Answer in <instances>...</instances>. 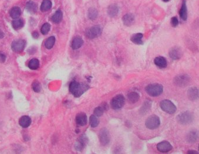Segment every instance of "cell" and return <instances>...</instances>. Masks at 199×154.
Returning a JSON list of instances; mask_svg holds the SVG:
<instances>
[{
    "instance_id": "31",
    "label": "cell",
    "mask_w": 199,
    "mask_h": 154,
    "mask_svg": "<svg viewBox=\"0 0 199 154\" xmlns=\"http://www.w3.org/2000/svg\"><path fill=\"white\" fill-rule=\"evenodd\" d=\"M28 67L32 70H37L40 67V62L37 59H33L28 63Z\"/></svg>"
},
{
    "instance_id": "5",
    "label": "cell",
    "mask_w": 199,
    "mask_h": 154,
    "mask_svg": "<svg viewBox=\"0 0 199 154\" xmlns=\"http://www.w3.org/2000/svg\"><path fill=\"white\" fill-rule=\"evenodd\" d=\"M160 120L159 117L156 115H152L149 117L146 122V127L150 130H155L159 127Z\"/></svg>"
},
{
    "instance_id": "2",
    "label": "cell",
    "mask_w": 199,
    "mask_h": 154,
    "mask_svg": "<svg viewBox=\"0 0 199 154\" xmlns=\"http://www.w3.org/2000/svg\"><path fill=\"white\" fill-rule=\"evenodd\" d=\"M146 93L151 96L157 97L160 96L163 91V86L158 83L151 84L146 87Z\"/></svg>"
},
{
    "instance_id": "17",
    "label": "cell",
    "mask_w": 199,
    "mask_h": 154,
    "mask_svg": "<svg viewBox=\"0 0 199 154\" xmlns=\"http://www.w3.org/2000/svg\"><path fill=\"white\" fill-rule=\"evenodd\" d=\"M179 15L180 18L183 21H186L187 19V9L186 6V0H183L182 7L180 8Z\"/></svg>"
},
{
    "instance_id": "12",
    "label": "cell",
    "mask_w": 199,
    "mask_h": 154,
    "mask_svg": "<svg viewBox=\"0 0 199 154\" xmlns=\"http://www.w3.org/2000/svg\"><path fill=\"white\" fill-rule=\"evenodd\" d=\"M187 97L191 101H195L199 99V89L196 87L190 88L187 91Z\"/></svg>"
},
{
    "instance_id": "16",
    "label": "cell",
    "mask_w": 199,
    "mask_h": 154,
    "mask_svg": "<svg viewBox=\"0 0 199 154\" xmlns=\"http://www.w3.org/2000/svg\"><path fill=\"white\" fill-rule=\"evenodd\" d=\"M87 140H88L84 136L81 137L76 142L75 145V150L78 151H81L86 146V143H87Z\"/></svg>"
},
{
    "instance_id": "33",
    "label": "cell",
    "mask_w": 199,
    "mask_h": 154,
    "mask_svg": "<svg viewBox=\"0 0 199 154\" xmlns=\"http://www.w3.org/2000/svg\"><path fill=\"white\" fill-rule=\"evenodd\" d=\"M98 15V11L94 8H91L89 9L88 11V17L91 20H94L95 19Z\"/></svg>"
},
{
    "instance_id": "10",
    "label": "cell",
    "mask_w": 199,
    "mask_h": 154,
    "mask_svg": "<svg viewBox=\"0 0 199 154\" xmlns=\"http://www.w3.org/2000/svg\"><path fill=\"white\" fill-rule=\"evenodd\" d=\"M99 137L100 142L102 145L105 146L109 144L110 141V135L106 129L103 128L100 131Z\"/></svg>"
},
{
    "instance_id": "30",
    "label": "cell",
    "mask_w": 199,
    "mask_h": 154,
    "mask_svg": "<svg viewBox=\"0 0 199 154\" xmlns=\"http://www.w3.org/2000/svg\"><path fill=\"white\" fill-rule=\"evenodd\" d=\"M12 27L15 30H18L22 28L24 26V22L21 19H16L14 20L12 22Z\"/></svg>"
},
{
    "instance_id": "20",
    "label": "cell",
    "mask_w": 199,
    "mask_h": 154,
    "mask_svg": "<svg viewBox=\"0 0 199 154\" xmlns=\"http://www.w3.org/2000/svg\"><path fill=\"white\" fill-rule=\"evenodd\" d=\"M31 123V119L27 116H22L19 120V124L22 128L28 127Z\"/></svg>"
},
{
    "instance_id": "40",
    "label": "cell",
    "mask_w": 199,
    "mask_h": 154,
    "mask_svg": "<svg viewBox=\"0 0 199 154\" xmlns=\"http://www.w3.org/2000/svg\"><path fill=\"white\" fill-rule=\"evenodd\" d=\"M32 35H33V37L34 38L37 39L39 37V34H38V33L37 32H36V31L34 32L33 33Z\"/></svg>"
},
{
    "instance_id": "13",
    "label": "cell",
    "mask_w": 199,
    "mask_h": 154,
    "mask_svg": "<svg viewBox=\"0 0 199 154\" xmlns=\"http://www.w3.org/2000/svg\"><path fill=\"white\" fill-rule=\"evenodd\" d=\"M199 138V132L197 130H191L186 136V140L189 143L196 142Z\"/></svg>"
},
{
    "instance_id": "38",
    "label": "cell",
    "mask_w": 199,
    "mask_h": 154,
    "mask_svg": "<svg viewBox=\"0 0 199 154\" xmlns=\"http://www.w3.org/2000/svg\"><path fill=\"white\" fill-rule=\"evenodd\" d=\"M171 24L172 25V27H176L178 24H179V21L177 17H174L173 18H172L171 19Z\"/></svg>"
},
{
    "instance_id": "34",
    "label": "cell",
    "mask_w": 199,
    "mask_h": 154,
    "mask_svg": "<svg viewBox=\"0 0 199 154\" xmlns=\"http://www.w3.org/2000/svg\"><path fill=\"white\" fill-rule=\"evenodd\" d=\"M99 121L95 115H92L89 118V124L92 128H95L99 125Z\"/></svg>"
},
{
    "instance_id": "7",
    "label": "cell",
    "mask_w": 199,
    "mask_h": 154,
    "mask_svg": "<svg viewBox=\"0 0 199 154\" xmlns=\"http://www.w3.org/2000/svg\"><path fill=\"white\" fill-rule=\"evenodd\" d=\"M190 81V77L187 75H180L174 77L173 80L174 84L176 86L185 87L189 84Z\"/></svg>"
},
{
    "instance_id": "3",
    "label": "cell",
    "mask_w": 199,
    "mask_h": 154,
    "mask_svg": "<svg viewBox=\"0 0 199 154\" xmlns=\"http://www.w3.org/2000/svg\"><path fill=\"white\" fill-rule=\"evenodd\" d=\"M160 106L161 110L168 113V114H174L176 112V106L169 100H163L160 103Z\"/></svg>"
},
{
    "instance_id": "4",
    "label": "cell",
    "mask_w": 199,
    "mask_h": 154,
    "mask_svg": "<svg viewBox=\"0 0 199 154\" xmlns=\"http://www.w3.org/2000/svg\"><path fill=\"white\" fill-rule=\"evenodd\" d=\"M194 119L193 114L189 112H185L179 114L177 117V121L182 125L190 124Z\"/></svg>"
},
{
    "instance_id": "39",
    "label": "cell",
    "mask_w": 199,
    "mask_h": 154,
    "mask_svg": "<svg viewBox=\"0 0 199 154\" xmlns=\"http://www.w3.org/2000/svg\"><path fill=\"white\" fill-rule=\"evenodd\" d=\"M5 59H6L5 55L3 53L0 52V63L5 62Z\"/></svg>"
},
{
    "instance_id": "18",
    "label": "cell",
    "mask_w": 199,
    "mask_h": 154,
    "mask_svg": "<svg viewBox=\"0 0 199 154\" xmlns=\"http://www.w3.org/2000/svg\"><path fill=\"white\" fill-rule=\"evenodd\" d=\"M123 24L127 27L132 25L135 21V17L132 14H127L122 18Z\"/></svg>"
},
{
    "instance_id": "43",
    "label": "cell",
    "mask_w": 199,
    "mask_h": 154,
    "mask_svg": "<svg viewBox=\"0 0 199 154\" xmlns=\"http://www.w3.org/2000/svg\"><path fill=\"white\" fill-rule=\"evenodd\" d=\"M162 1L164 2H168L169 0H162Z\"/></svg>"
},
{
    "instance_id": "25",
    "label": "cell",
    "mask_w": 199,
    "mask_h": 154,
    "mask_svg": "<svg viewBox=\"0 0 199 154\" xmlns=\"http://www.w3.org/2000/svg\"><path fill=\"white\" fill-rule=\"evenodd\" d=\"M26 9L29 12L34 14L37 11V5L34 2L30 1L27 3Z\"/></svg>"
},
{
    "instance_id": "35",
    "label": "cell",
    "mask_w": 199,
    "mask_h": 154,
    "mask_svg": "<svg viewBox=\"0 0 199 154\" xmlns=\"http://www.w3.org/2000/svg\"><path fill=\"white\" fill-rule=\"evenodd\" d=\"M51 29V25L48 23L44 24L41 29V32L43 35H46L50 31Z\"/></svg>"
},
{
    "instance_id": "9",
    "label": "cell",
    "mask_w": 199,
    "mask_h": 154,
    "mask_svg": "<svg viewBox=\"0 0 199 154\" xmlns=\"http://www.w3.org/2000/svg\"><path fill=\"white\" fill-rule=\"evenodd\" d=\"M26 45V42L23 39H18L14 40L11 45V48L12 50L16 53L21 52L25 48Z\"/></svg>"
},
{
    "instance_id": "11",
    "label": "cell",
    "mask_w": 199,
    "mask_h": 154,
    "mask_svg": "<svg viewBox=\"0 0 199 154\" xmlns=\"http://www.w3.org/2000/svg\"><path fill=\"white\" fill-rule=\"evenodd\" d=\"M173 147L170 142L167 141H162L157 145L158 150L163 153H166L172 150Z\"/></svg>"
},
{
    "instance_id": "27",
    "label": "cell",
    "mask_w": 199,
    "mask_h": 154,
    "mask_svg": "<svg viewBox=\"0 0 199 154\" xmlns=\"http://www.w3.org/2000/svg\"><path fill=\"white\" fill-rule=\"evenodd\" d=\"M127 99L131 103H136L140 99L139 94L136 92H130L127 95Z\"/></svg>"
},
{
    "instance_id": "15",
    "label": "cell",
    "mask_w": 199,
    "mask_h": 154,
    "mask_svg": "<svg viewBox=\"0 0 199 154\" xmlns=\"http://www.w3.org/2000/svg\"><path fill=\"white\" fill-rule=\"evenodd\" d=\"M87 116L83 113L78 114L75 117L76 123L80 126H84L87 124Z\"/></svg>"
},
{
    "instance_id": "1",
    "label": "cell",
    "mask_w": 199,
    "mask_h": 154,
    "mask_svg": "<svg viewBox=\"0 0 199 154\" xmlns=\"http://www.w3.org/2000/svg\"><path fill=\"white\" fill-rule=\"evenodd\" d=\"M69 91L75 97H80L89 89V86L85 83H81L76 81L71 82L69 84Z\"/></svg>"
},
{
    "instance_id": "6",
    "label": "cell",
    "mask_w": 199,
    "mask_h": 154,
    "mask_svg": "<svg viewBox=\"0 0 199 154\" xmlns=\"http://www.w3.org/2000/svg\"><path fill=\"white\" fill-rule=\"evenodd\" d=\"M125 99L124 96L121 94H119L112 99L111 101V107L114 110H119L123 107Z\"/></svg>"
},
{
    "instance_id": "26",
    "label": "cell",
    "mask_w": 199,
    "mask_h": 154,
    "mask_svg": "<svg viewBox=\"0 0 199 154\" xmlns=\"http://www.w3.org/2000/svg\"><path fill=\"white\" fill-rule=\"evenodd\" d=\"M118 12H119V8L117 5H111L109 6L108 8V14L110 17H115L118 14Z\"/></svg>"
},
{
    "instance_id": "21",
    "label": "cell",
    "mask_w": 199,
    "mask_h": 154,
    "mask_svg": "<svg viewBox=\"0 0 199 154\" xmlns=\"http://www.w3.org/2000/svg\"><path fill=\"white\" fill-rule=\"evenodd\" d=\"M63 18V14L61 10H57L55 14L52 15L51 20L55 24H59L61 22Z\"/></svg>"
},
{
    "instance_id": "44",
    "label": "cell",
    "mask_w": 199,
    "mask_h": 154,
    "mask_svg": "<svg viewBox=\"0 0 199 154\" xmlns=\"http://www.w3.org/2000/svg\"></svg>"
},
{
    "instance_id": "29",
    "label": "cell",
    "mask_w": 199,
    "mask_h": 154,
    "mask_svg": "<svg viewBox=\"0 0 199 154\" xmlns=\"http://www.w3.org/2000/svg\"><path fill=\"white\" fill-rule=\"evenodd\" d=\"M105 105V103L103 104V106H99L98 107H96L95 110H94V115L96 116V117H101V116H102L103 114V112L104 111L106 110L107 109H105L106 107L108 108V105L106 104Z\"/></svg>"
},
{
    "instance_id": "28",
    "label": "cell",
    "mask_w": 199,
    "mask_h": 154,
    "mask_svg": "<svg viewBox=\"0 0 199 154\" xmlns=\"http://www.w3.org/2000/svg\"><path fill=\"white\" fill-rule=\"evenodd\" d=\"M52 7V2L50 0H43L41 5V11L46 12L49 10Z\"/></svg>"
},
{
    "instance_id": "22",
    "label": "cell",
    "mask_w": 199,
    "mask_h": 154,
    "mask_svg": "<svg viewBox=\"0 0 199 154\" xmlns=\"http://www.w3.org/2000/svg\"><path fill=\"white\" fill-rule=\"evenodd\" d=\"M83 44V39L79 37H77L72 40V48L74 50H77L80 48Z\"/></svg>"
},
{
    "instance_id": "19",
    "label": "cell",
    "mask_w": 199,
    "mask_h": 154,
    "mask_svg": "<svg viewBox=\"0 0 199 154\" xmlns=\"http://www.w3.org/2000/svg\"><path fill=\"white\" fill-rule=\"evenodd\" d=\"M155 64L160 68H165L167 67V62L166 59L161 56L157 57L154 60Z\"/></svg>"
},
{
    "instance_id": "8",
    "label": "cell",
    "mask_w": 199,
    "mask_h": 154,
    "mask_svg": "<svg viewBox=\"0 0 199 154\" xmlns=\"http://www.w3.org/2000/svg\"><path fill=\"white\" fill-rule=\"evenodd\" d=\"M101 33L102 29L100 26L96 25L89 29L86 32V35L89 39H94L99 37Z\"/></svg>"
},
{
    "instance_id": "36",
    "label": "cell",
    "mask_w": 199,
    "mask_h": 154,
    "mask_svg": "<svg viewBox=\"0 0 199 154\" xmlns=\"http://www.w3.org/2000/svg\"><path fill=\"white\" fill-rule=\"evenodd\" d=\"M32 87L33 90L36 92V93H39L41 90V84H40V82L37 80H35L33 84H32Z\"/></svg>"
},
{
    "instance_id": "32",
    "label": "cell",
    "mask_w": 199,
    "mask_h": 154,
    "mask_svg": "<svg viewBox=\"0 0 199 154\" xmlns=\"http://www.w3.org/2000/svg\"><path fill=\"white\" fill-rule=\"evenodd\" d=\"M55 42V38L53 36L49 37L45 42V46L48 49H51L53 47Z\"/></svg>"
},
{
    "instance_id": "37",
    "label": "cell",
    "mask_w": 199,
    "mask_h": 154,
    "mask_svg": "<svg viewBox=\"0 0 199 154\" xmlns=\"http://www.w3.org/2000/svg\"><path fill=\"white\" fill-rule=\"evenodd\" d=\"M151 103L149 102V101H146V103H145L144 105L142 106L140 112L142 113V114H144L146 113V112H148V110L151 109Z\"/></svg>"
},
{
    "instance_id": "41",
    "label": "cell",
    "mask_w": 199,
    "mask_h": 154,
    "mask_svg": "<svg viewBox=\"0 0 199 154\" xmlns=\"http://www.w3.org/2000/svg\"><path fill=\"white\" fill-rule=\"evenodd\" d=\"M187 154H199L197 151H189L187 152Z\"/></svg>"
},
{
    "instance_id": "23",
    "label": "cell",
    "mask_w": 199,
    "mask_h": 154,
    "mask_svg": "<svg viewBox=\"0 0 199 154\" xmlns=\"http://www.w3.org/2000/svg\"><path fill=\"white\" fill-rule=\"evenodd\" d=\"M9 14L12 18L15 19H18L21 14V10L19 7L14 6L10 10Z\"/></svg>"
},
{
    "instance_id": "42",
    "label": "cell",
    "mask_w": 199,
    "mask_h": 154,
    "mask_svg": "<svg viewBox=\"0 0 199 154\" xmlns=\"http://www.w3.org/2000/svg\"><path fill=\"white\" fill-rule=\"evenodd\" d=\"M4 37V33L0 30V39Z\"/></svg>"
},
{
    "instance_id": "14",
    "label": "cell",
    "mask_w": 199,
    "mask_h": 154,
    "mask_svg": "<svg viewBox=\"0 0 199 154\" xmlns=\"http://www.w3.org/2000/svg\"><path fill=\"white\" fill-rule=\"evenodd\" d=\"M182 56V50L178 47H174L169 51V56L173 60H178L181 58Z\"/></svg>"
},
{
    "instance_id": "24",
    "label": "cell",
    "mask_w": 199,
    "mask_h": 154,
    "mask_svg": "<svg viewBox=\"0 0 199 154\" xmlns=\"http://www.w3.org/2000/svg\"><path fill=\"white\" fill-rule=\"evenodd\" d=\"M143 37V35L141 33L135 34H134L132 36L130 40L132 42H133L135 44L142 45L143 43V42L142 41Z\"/></svg>"
}]
</instances>
